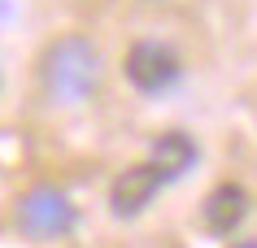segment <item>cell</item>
Wrapping results in <instances>:
<instances>
[{
    "instance_id": "cell-5",
    "label": "cell",
    "mask_w": 257,
    "mask_h": 248,
    "mask_svg": "<svg viewBox=\"0 0 257 248\" xmlns=\"http://www.w3.org/2000/svg\"><path fill=\"white\" fill-rule=\"evenodd\" d=\"M201 218H205V231L231 235L244 218H248V192H244L240 183H218L214 192L205 196V213Z\"/></svg>"
},
{
    "instance_id": "cell-3",
    "label": "cell",
    "mask_w": 257,
    "mask_h": 248,
    "mask_svg": "<svg viewBox=\"0 0 257 248\" xmlns=\"http://www.w3.org/2000/svg\"><path fill=\"white\" fill-rule=\"evenodd\" d=\"M122 74L131 79V87L157 96V92H166L170 83H179L183 66H179L175 48H166V44H157V40H140V44H131V53H126V61H122Z\"/></svg>"
},
{
    "instance_id": "cell-4",
    "label": "cell",
    "mask_w": 257,
    "mask_h": 248,
    "mask_svg": "<svg viewBox=\"0 0 257 248\" xmlns=\"http://www.w3.org/2000/svg\"><path fill=\"white\" fill-rule=\"evenodd\" d=\"M157 187H162V174H157L149 161L131 165V170H122V174H118L113 192H109V205H113V213H122V218H136L140 209L157 196Z\"/></svg>"
},
{
    "instance_id": "cell-1",
    "label": "cell",
    "mask_w": 257,
    "mask_h": 248,
    "mask_svg": "<svg viewBox=\"0 0 257 248\" xmlns=\"http://www.w3.org/2000/svg\"><path fill=\"white\" fill-rule=\"evenodd\" d=\"M100 74H105V61L96 53V44L83 40V35H66L44 53V92L57 105L92 100L96 87H100Z\"/></svg>"
},
{
    "instance_id": "cell-7",
    "label": "cell",
    "mask_w": 257,
    "mask_h": 248,
    "mask_svg": "<svg viewBox=\"0 0 257 248\" xmlns=\"http://www.w3.org/2000/svg\"><path fill=\"white\" fill-rule=\"evenodd\" d=\"M231 248H257V239H244V244H231Z\"/></svg>"
},
{
    "instance_id": "cell-6",
    "label": "cell",
    "mask_w": 257,
    "mask_h": 248,
    "mask_svg": "<svg viewBox=\"0 0 257 248\" xmlns=\"http://www.w3.org/2000/svg\"><path fill=\"white\" fill-rule=\"evenodd\" d=\"M149 165L162 174V183L188 174L192 165H196V139L183 135V131H166V135H157V139H153V152H149Z\"/></svg>"
},
{
    "instance_id": "cell-2",
    "label": "cell",
    "mask_w": 257,
    "mask_h": 248,
    "mask_svg": "<svg viewBox=\"0 0 257 248\" xmlns=\"http://www.w3.org/2000/svg\"><path fill=\"white\" fill-rule=\"evenodd\" d=\"M18 226L31 239H57V235H66L74 226V205H70V196L61 187L40 183L18 200Z\"/></svg>"
}]
</instances>
